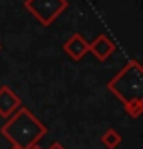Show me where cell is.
Here are the masks:
<instances>
[{
	"label": "cell",
	"instance_id": "obj_1",
	"mask_svg": "<svg viewBox=\"0 0 143 149\" xmlns=\"http://www.w3.org/2000/svg\"><path fill=\"white\" fill-rule=\"evenodd\" d=\"M0 131L7 140H11L15 147L29 149L38 144V140L47 133V127L27 107H18Z\"/></svg>",
	"mask_w": 143,
	"mask_h": 149
},
{
	"label": "cell",
	"instance_id": "obj_2",
	"mask_svg": "<svg viewBox=\"0 0 143 149\" xmlns=\"http://www.w3.org/2000/svg\"><path fill=\"white\" fill-rule=\"evenodd\" d=\"M107 89L122 104L141 98V95H143V71H141L140 62L131 60L107 84Z\"/></svg>",
	"mask_w": 143,
	"mask_h": 149
},
{
	"label": "cell",
	"instance_id": "obj_3",
	"mask_svg": "<svg viewBox=\"0 0 143 149\" xmlns=\"http://www.w3.org/2000/svg\"><path fill=\"white\" fill-rule=\"evenodd\" d=\"M67 6L69 0H24V7L42 26H51L67 9Z\"/></svg>",
	"mask_w": 143,
	"mask_h": 149
},
{
	"label": "cell",
	"instance_id": "obj_4",
	"mask_svg": "<svg viewBox=\"0 0 143 149\" xmlns=\"http://www.w3.org/2000/svg\"><path fill=\"white\" fill-rule=\"evenodd\" d=\"M64 51H65V55L69 56L71 60L78 62L89 53V42L80 33H74L64 42Z\"/></svg>",
	"mask_w": 143,
	"mask_h": 149
},
{
	"label": "cell",
	"instance_id": "obj_5",
	"mask_svg": "<svg viewBox=\"0 0 143 149\" xmlns=\"http://www.w3.org/2000/svg\"><path fill=\"white\" fill-rule=\"evenodd\" d=\"M18 107H22L20 96L9 86H2L0 87V116L9 118Z\"/></svg>",
	"mask_w": 143,
	"mask_h": 149
},
{
	"label": "cell",
	"instance_id": "obj_6",
	"mask_svg": "<svg viewBox=\"0 0 143 149\" xmlns=\"http://www.w3.org/2000/svg\"><path fill=\"white\" fill-rule=\"evenodd\" d=\"M114 49H116V44L112 42L105 33L98 35L93 42H89V53H93L100 62L107 60V58L114 53Z\"/></svg>",
	"mask_w": 143,
	"mask_h": 149
},
{
	"label": "cell",
	"instance_id": "obj_7",
	"mask_svg": "<svg viewBox=\"0 0 143 149\" xmlns=\"http://www.w3.org/2000/svg\"><path fill=\"white\" fill-rule=\"evenodd\" d=\"M102 144L107 147V149H116L120 144H122V135L116 131V129H107L102 135Z\"/></svg>",
	"mask_w": 143,
	"mask_h": 149
},
{
	"label": "cell",
	"instance_id": "obj_8",
	"mask_svg": "<svg viewBox=\"0 0 143 149\" xmlns=\"http://www.w3.org/2000/svg\"><path fill=\"white\" fill-rule=\"evenodd\" d=\"M123 107L127 111V115L132 116V118H140V115L143 113V100L141 98H136V100H131L123 104Z\"/></svg>",
	"mask_w": 143,
	"mask_h": 149
},
{
	"label": "cell",
	"instance_id": "obj_9",
	"mask_svg": "<svg viewBox=\"0 0 143 149\" xmlns=\"http://www.w3.org/2000/svg\"><path fill=\"white\" fill-rule=\"evenodd\" d=\"M47 149H65V147H64L62 144H60V142H55V144H51Z\"/></svg>",
	"mask_w": 143,
	"mask_h": 149
},
{
	"label": "cell",
	"instance_id": "obj_10",
	"mask_svg": "<svg viewBox=\"0 0 143 149\" xmlns=\"http://www.w3.org/2000/svg\"><path fill=\"white\" fill-rule=\"evenodd\" d=\"M29 149H42V147H40L38 144H35V146H31V147H29Z\"/></svg>",
	"mask_w": 143,
	"mask_h": 149
},
{
	"label": "cell",
	"instance_id": "obj_11",
	"mask_svg": "<svg viewBox=\"0 0 143 149\" xmlns=\"http://www.w3.org/2000/svg\"><path fill=\"white\" fill-rule=\"evenodd\" d=\"M0 49H2V46H0Z\"/></svg>",
	"mask_w": 143,
	"mask_h": 149
}]
</instances>
